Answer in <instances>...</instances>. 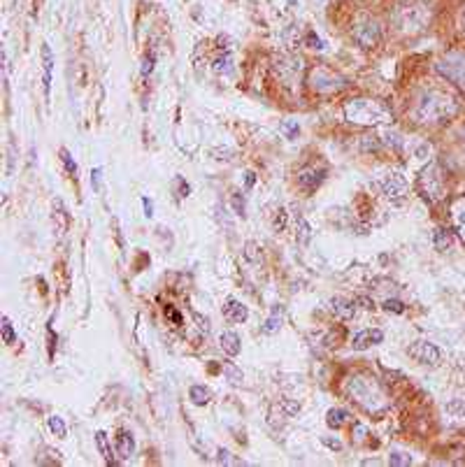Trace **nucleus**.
Wrapping results in <instances>:
<instances>
[{
  "instance_id": "nucleus-34",
  "label": "nucleus",
  "mask_w": 465,
  "mask_h": 467,
  "mask_svg": "<svg viewBox=\"0 0 465 467\" xmlns=\"http://www.w3.org/2000/svg\"><path fill=\"white\" fill-rule=\"evenodd\" d=\"M307 44H310L312 49H323V42L314 33H307Z\"/></svg>"
},
{
  "instance_id": "nucleus-3",
  "label": "nucleus",
  "mask_w": 465,
  "mask_h": 467,
  "mask_svg": "<svg viewBox=\"0 0 465 467\" xmlns=\"http://www.w3.org/2000/svg\"><path fill=\"white\" fill-rule=\"evenodd\" d=\"M439 73L458 86H465V54H449L439 63Z\"/></svg>"
},
{
  "instance_id": "nucleus-29",
  "label": "nucleus",
  "mask_w": 465,
  "mask_h": 467,
  "mask_svg": "<svg viewBox=\"0 0 465 467\" xmlns=\"http://www.w3.org/2000/svg\"><path fill=\"white\" fill-rule=\"evenodd\" d=\"M224 372H226L228 377H231L233 383H240V381H242V374H240L238 370H235V368L231 365V363H224Z\"/></svg>"
},
{
  "instance_id": "nucleus-24",
  "label": "nucleus",
  "mask_w": 465,
  "mask_h": 467,
  "mask_svg": "<svg viewBox=\"0 0 465 467\" xmlns=\"http://www.w3.org/2000/svg\"><path fill=\"white\" fill-rule=\"evenodd\" d=\"M231 202H233V209H235V214H238V216H245V212H247V204H245V198H242V193H240V191H233V196H231Z\"/></svg>"
},
{
  "instance_id": "nucleus-25",
  "label": "nucleus",
  "mask_w": 465,
  "mask_h": 467,
  "mask_svg": "<svg viewBox=\"0 0 465 467\" xmlns=\"http://www.w3.org/2000/svg\"><path fill=\"white\" fill-rule=\"evenodd\" d=\"M15 340H17L15 328H12L10 318H8V316H3V342H5V344H15Z\"/></svg>"
},
{
  "instance_id": "nucleus-40",
  "label": "nucleus",
  "mask_w": 465,
  "mask_h": 467,
  "mask_svg": "<svg viewBox=\"0 0 465 467\" xmlns=\"http://www.w3.org/2000/svg\"><path fill=\"white\" fill-rule=\"evenodd\" d=\"M256 249H258V247H256V245H252V242H249V245H247V258H249V260H258V254H254V251H256Z\"/></svg>"
},
{
  "instance_id": "nucleus-39",
  "label": "nucleus",
  "mask_w": 465,
  "mask_h": 467,
  "mask_svg": "<svg viewBox=\"0 0 465 467\" xmlns=\"http://www.w3.org/2000/svg\"><path fill=\"white\" fill-rule=\"evenodd\" d=\"M219 460H221V463H233V465L240 463V460L231 458V453H228V451H219Z\"/></svg>"
},
{
  "instance_id": "nucleus-31",
  "label": "nucleus",
  "mask_w": 465,
  "mask_h": 467,
  "mask_svg": "<svg viewBox=\"0 0 465 467\" xmlns=\"http://www.w3.org/2000/svg\"><path fill=\"white\" fill-rule=\"evenodd\" d=\"M412 458L407 453H393L391 456V465H410Z\"/></svg>"
},
{
  "instance_id": "nucleus-15",
  "label": "nucleus",
  "mask_w": 465,
  "mask_h": 467,
  "mask_svg": "<svg viewBox=\"0 0 465 467\" xmlns=\"http://www.w3.org/2000/svg\"><path fill=\"white\" fill-rule=\"evenodd\" d=\"M219 342H221V349H224L228 356H238L240 354V337H238V332H231V330L221 332Z\"/></svg>"
},
{
  "instance_id": "nucleus-20",
  "label": "nucleus",
  "mask_w": 465,
  "mask_h": 467,
  "mask_svg": "<svg viewBox=\"0 0 465 467\" xmlns=\"http://www.w3.org/2000/svg\"><path fill=\"white\" fill-rule=\"evenodd\" d=\"M279 325H282V312L275 309V314L267 318L265 325H263V335H275V332L279 330Z\"/></svg>"
},
{
  "instance_id": "nucleus-33",
  "label": "nucleus",
  "mask_w": 465,
  "mask_h": 467,
  "mask_svg": "<svg viewBox=\"0 0 465 467\" xmlns=\"http://www.w3.org/2000/svg\"><path fill=\"white\" fill-rule=\"evenodd\" d=\"M284 226H286V212L284 209H279L277 216H275V230H284Z\"/></svg>"
},
{
  "instance_id": "nucleus-35",
  "label": "nucleus",
  "mask_w": 465,
  "mask_h": 467,
  "mask_svg": "<svg viewBox=\"0 0 465 467\" xmlns=\"http://www.w3.org/2000/svg\"><path fill=\"white\" fill-rule=\"evenodd\" d=\"M154 61H156V59H154V54L146 56V59H144V66H142V75H149L151 70H154Z\"/></svg>"
},
{
  "instance_id": "nucleus-11",
  "label": "nucleus",
  "mask_w": 465,
  "mask_h": 467,
  "mask_svg": "<svg viewBox=\"0 0 465 467\" xmlns=\"http://www.w3.org/2000/svg\"><path fill=\"white\" fill-rule=\"evenodd\" d=\"M424 184H426V193H428L426 198H430V200H439V198H442V191H444L442 179H439V175L433 168L424 175Z\"/></svg>"
},
{
  "instance_id": "nucleus-9",
  "label": "nucleus",
  "mask_w": 465,
  "mask_h": 467,
  "mask_svg": "<svg viewBox=\"0 0 465 467\" xmlns=\"http://www.w3.org/2000/svg\"><path fill=\"white\" fill-rule=\"evenodd\" d=\"M224 314H226L228 321L242 323V321H247V318H249V309H247V307L242 305L240 300L228 298V300H226V305H224Z\"/></svg>"
},
{
  "instance_id": "nucleus-18",
  "label": "nucleus",
  "mask_w": 465,
  "mask_h": 467,
  "mask_svg": "<svg viewBox=\"0 0 465 467\" xmlns=\"http://www.w3.org/2000/svg\"><path fill=\"white\" fill-rule=\"evenodd\" d=\"M95 444H98V451H100V456L105 458V463H107V465H112V463H114L112 449H110V442H107V435H105L103 430L95 432Z\"/></svg>"
},
{
  "instance_id": "nucleus-6",
  "label": "nucleus",
  "mask_w": 465,
  "mask_h": 467,
  "mask_svg": "<svg viewBox=\"0 0 465 467\" xmlns=\"http://www.w3.org/2000/svg\"><path fill=\"white\" fill-rule=\"evenodd\" d=\"M405 187H407V179H405L403 175H400V172H391V175H386V177L379 182L381 193L388 196V198L400 196V193H403V191H405Z\"/></svg>"
},
{
  "instance_id": "nucleus-1",
  "label": "nucleus",
  "mask_w": 465,
  "mask_h": 467,
  "mask_svg": "<svg viewBox=\"0 0 465 467\" xmlns=\"http://www.w3.org/2000/svg\"><path fill=\"white\" fill-rule=\"evenodd\" d=\"M345 114L352 124H366V126L391 121V112H388L381 102H374V100H352L345 107Z\"/></svg>"
},
{
  "instance_id": "nucleus-32",
  "label": "nucleus",
  "mask_w": 465,
  "mask_h": 467,
  "mask_svg": "<svg viewBox=\"0 0 465 467\" xmlns=\"http://www.w3.org/2000/svg\"><path fill=\"white\" fill-rule=\"evenodd\" d=\"M100 175H103V170H100V168L91 170V187L95 191H100Z\"/></svg>"
},
{
  "instance_id": "nucleus-37",
  "label": "nucleus",
  "mask_w": 465,
  "mask_h": 467,
  "mask_svg": "<svg viewBox=\"0 0 465 467\" xmlns=\"http://www.w3.org/2000/svg\"><path fill=\"white\" fill-rule=\"evenodd\" d=\"M282 131H284V133H286V135H289V137H293V135H296L298 131H301V128H298V124H284V126H282Z\"/></svg>"
},
{
  "instance_id": "nucleus-27",
  "label": "nucleus",
  "mask_w": 465,
  "mask_h": 467,
  "mask_svg": "<svg viewBox=\"0 0 465 467\" xmlns=\"http://www.w3.org/2000/svg\"><path fill=\"white\" fill-rule=\"evenodd\" d=\"M447 412L454 417H465V400H451L447 405Z\"/></svg>"
},
{
  "instance_id": "nucleus-30",
  "label": "nucleus",
  "mask_w": 465,
  "mask_h": 467,
  "mask_svg": "<svg viewBox=\"0 0 465 467\" xmlns=\"http://www.w3.org/2000/svg\"><path fill=\"white\" fill-rule=\"evenodd\" d=\"M175 187H177V191H180V198H187V196L191 193V187H189L187 182H184L182 177H177V179H175Z\"/></svg>"
},
{
  "instance_id": "nucleus-28",
  "label": "nucleus",
  "mask_w": 465,
  "mask_h": 467,
  "mask_svg": "<svg viewBox=\"0 0 465 467\" xmlns=\"http://www.w3.org/2000/svg\"><path fill=\"white\" fill-rule=\"evenodd\" d=\"M384 309L393 312V314H405V305L400 300H384Z\"/></svg>"
},
{
  "instance_id": "nucleus-16",
  "label": "nucleus",
  "mask_w": 465,
  "mask_h": 467,
  "mask_svg": "<svg viewBox=\"0 0 465 467\" xmlns=\"http://www.w3.org/2000/svg\"><path fill=\"white\" fill-rule=\"evenodd\" d=\"M347 419H349V412L347 409H330V412L326 414V423L330 426V428H335V430H340L342 426L347 423Z\"/></svg>"
},
{
  "instance_id": "nucleus-13",
  "label": "nucleus",
  "mask_w": 465,
  "mask_h": 467,
  "mask_svg": "<svg viewBox=\"0 0 465 467\" xmlns=\"http://www.w3.org/2000/svg\"><path fill=\"white\" fill-rule=\"evenodd\" d=\"M133 451H135V439H133V435L129 430H121L117 435V453L121 460H129L133 456Z\"/></svg>"
},
{
  "instance_id": "nucleus-42",
  "label": "nucleus",
  "mask_w": 465,
  "mask_h": 467,
  "mask_svg": "<svg viewBox=\"0 0 465 467\" xmlns=\"http://www.w3.org/2000/svg\"><path fill=\"white\" fill-rule=\"evenodd\" d=\"M247 187H254V184H256V175H254V172H247Z\"/></svg>"
},
{
  "instance_id": "nucleus-5",
  "label": "nucleus",
  "mask_w": 465,
  "mask_h": 467,
  "mask_svg": "<svg viewBox=\"0 0 465 467\" xmlns=\"http://www.w3.org/2000/svg\"><path fill=\"white\" fill-rule=\"evenodd\" d=\"M354 40L359 42L363 49H372L374 44L379 42V28H377V23H374V21H366V23L356 26Z\"/></svg>"
},
{
  "instance_id": "nucleus-8",
  "label": "nucleus",
  "mask_w": 465,
  "mask_h": 467,
  "mask_svg": "<svg viewBox=\"0 0 465 467\" xmlns=\"http://www.w3.org/2000/svg\"><path fill=\"white\" fill-rule=\"evenodd\" d=\"M323 179H326V170L314 168V170H307V172H301V175H298V187L303 191H307V193H312V191H316V187H321Z\"/></svg>"
},
{
  "instance_id": "nucleus-36",
  "label": "nucleus",
  "mask_w": 465,
  "mask_h": 467,
  "mask_svg": "<svg viewBox=\"0 0 465 467\" xmlns=\"http://www.w3.org/2000/svg\"><path fill=\"white\" fill-rule=\"evenodd\" d=\"M321 442L328 446V449H335V451H340L342 449V442L340 439H328V437H321Z\"/></svg>"
},
{
  "instance_id": "nucleus-41",
  "label": "nucleus",
  "mask_w": 465,
  "mask_h": 467,
  "mask_svg": "<svg viewBox=\"0 0 465 467\" xmlns=\"http://www.w3.org/2000/svg\"><path fill=\"white\" fill-rule=\"evenodd\" d=\"M165 314H168L170 318H173V321H175L177 325H182V316H180V314H177V312H175V309H168V312H165Z\"/></svg>"
},
{
  "instance_id": "nucleus-14",
  "label": "nucleus",
  "mask_w": 465,
  "mask_h": 467,
  "mask_svg": "<svg viewBox=\"0 0 465 467\" xmlns=\"http://www.w3.org/2000/svg\"><path fill=\"white\" fill-rule=\"evenodd\" d=\"M40 54H42V68H44V93L49 95V88H52V70H54V56L49 44H42Z\"/></svg>"
},
{
  "instance_id": "nucleus-4",
  "label": "nucleus",
  "mask_w": 465,
  "mask_h": 467,
  "mask_svg": "<svg viewBox=\"0 0 465 467\" xmlns=\"http://www.w3.org/2000/svg\"><path fill=\"white\" fill-rule=\"evenodd\" d=\"M410 356L424 365H439L442 363V351L433 342H414L410 347Z\"/></svg>"
},
{
  "instance_id": "nucleus-23",
  "label": "nucleus",
  "mask_w": 465,
  "mask_h": 467,
  "mask_svg": "<svg viewBox=\"0 0 465 467\" xmlns=\"http://www.w3.org/2000/svg\"><path fill=\"white\" fill-rule=\"evenodd\" d=\"M59 153H61V161H63V165H66L68 175L70 177H77V163H75V158L70 156V151L68 149H61Z\"/></svg>"
},
{
  "instance_id": "nucleus-26",
  "label": "nucleus",
  "mask_w": 465,
  "mask_h": 467,
  "mask_svg": "<svg viewBox=\"0 0 465 467\" xmlns=\"http://www.w3.org/2000/svg\"><path fill=\"white\" fill-rule=\"evenodd\" d=\"M231 70V56H219V59L214 61V73H219V75H224V73H228Z\"/></svg>"
},
{
  "instance_id": "nucleus-38",
  "label": "nucleus",
  "mask_w": 465,
  "mask_h": 467,
  "mask_svg": "<svg viewBox=\"0 0 465 467\" xmlns=\"http://www.w3.org/2000/svg\"><path fill=\"white\" fill-rule=\"evenodd\" d=\"M142 204H144V216H154V204H151L149 198H142Z\"/></svg>"
},
{
  "instance_id": "nucleus-10",
  "label": "nucleus",
  "mask_w": 465,
  "mask_h": 467,
  "mask_svg": "<svg viewBox=\"0 0 465 467\" xmlns=\"http://www.w3.org/2000/svg\"><path fill=\"white\" fill-rule=\"evenodd\" d=\"M330 312H333L337 318H342V321H349V318H354L356 314V303L345 298H333L330 300Z\"/></svg>"
},
{
  "instance_id": "nucleus-22",
  "label": "nucleus",
  "mask_w": 465,
  "mask_h": 467,
  "mask_svg": "<svg viewBox=\"0 0 465 467\" xmlns=\"http://www.w3.org/2000/svg\"><path fill=\"white\" fill-rule=\"evenodd\" d=\"M312 240V228L310 223L303 219V216H298V242L301 245H307V242Z\"/></svg>"
},
{
  "instance_id": "nucleus-12",
  "label": "nucleus",
  "mask_w": 465,
  "mask_h": 467,
  "mask_svg": "<svg viewBox=\"0 0 465 467\" xmlns=\"http://www.w3.org/2000/svg\"><path fill=\"white\" fill-rule=\"evenodd\" d=\"M451 221H454L456 233L461 235L465 242V196L456 198L454 204H451Z\"/></svg>"
},
{
  "instance_id": "nucleus-2",
  "label": "nucleus",
  "mask_w": 465,
  "mask_h": 467,
  "mask_svg": "<svg viewBox=\"0 0 465 467\" xmlns=\"http://www.w3.org/2000/svg\"><path fill=\"white\" fill-rule=\"evenodd\" d=\"M456 112V102L454 98H449V95H442V93H430L426 95L421 100V105H419V119L421 121H439L444 117H451V114Z\"/></svg>"
},
{
  "instance_id": "nucleus-7",
  "label": "nucleus",
  "mask_w": 465,
  "mask_h": 467,
  "mask_svg": "<svg viewBox=\"0 0 465 467\" xmlns=\"http://www.w3.org/2000/svg\"><path fill=\"white\" fill-rule=\"evenodd\" d=\"M384 342V332H381L379 328H368V330H361L359 335L352 340V347L356 351H363L368 347H374V344H381Z\"/></svg>"
},
{
  "instance_id": "nucleus-19",
  "label": "nucleus",
  "mask_w": 465,
  "mask_h": 467,
  "mask_svg": "<svg viewBox=\"0 0 465 467\" xmlns=\"http://www.w3.org/2000/svg\"><path fill=\"white\" fill-rule=\"evenodd\" d=\"M189 398H191V402H193V405L202 407V405H207V402H209V398H212V393H209L205 386H191Z\"/></svg>"
},
{
  "instance_id": "nucleus-21",
  "label": "nucleus",
  "mask_w": 465,
  "mask_h": 467,
  "mask_svg": "<svg viewBox=\"0 0 465 467\" xmlns=\"http://www.w3.org/2000/svg\"><path fill=\"white\" fill-rule=\"evenodd\" d=\"M49 430H52L56 437H66L68 435V426H66V421H63L61 417H49Z\"/></svg>"
},
{
  "instance_id": "nucleus-17",
  "label": "nucleus",
  "mask_w": 465,
  "mask_h": 467,
  "mask_svg": "<svg viewBox=\"0 0 465 467\" xmlns=\"http://www.w3.org/2000/svg\"><path fill=\"white\" fill-rule=\"evenodd\" d=\"M451 233L447 228H435V233H433V245H435L437 251H447L451 247Z\"/></svg>"
}]
</instances>
